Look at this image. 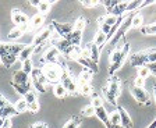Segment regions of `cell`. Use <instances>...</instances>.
Wrapping results in <instances>:
<instances>
[{
	"mask_svg": "<svg viewBox=\"0 0 156 128\" xmlns=\"http://www.w3.org/2000/svg\"><path fill=\"white\" fill-rule=\"evenodd\" d=\"M128 53H130V43H124L121 46L114 47L113 50H110V53H109V61H110L109 74L110 75H114V72L119 71L123 67Z\"/></svg>",
	"mask_w": 156,
	"mask_h": 128,
	"instance_id": "cell-1",
	"label": "cell"
},
{
	"mask_svg": "<svg viewBox=\"0 0 156 128\" xmlns=\"http://www.w3.org/2000/svg\"><path fill=\"white\" fill-rule=\"evenodd\" d=\"M103 95L106 98V100L109 103H112L113 106H117V98L120 96V81L116 75H110L107 79V84L103 86Z\"/></svg>",
	"mask_w": 156,
	"mask_h": 128,
	"instance_id": "cell-2",
	"label": "cell"
},
{
	"mask_svg": "<svg viewBox=\"0 0 156 128\" xmlns=\"http://www.w3.org/2000/svg\"><path fill=\"white\" fill-rule=\"evenodd\" d=\"M149 63H156V49L141 50L130 57V64L133 67H144Z\"/></svg>",
	"mask_w": 156,
	"mask_h": 128,
	"instance_id": "cell-3",
	"label": "cell"
},
{
	"mask_svg": "<svg viewBox=\"0 0 156 128\" xmlns=\"http://www.w3.org/2000/svg\"><path fill=\"white\" fill-rule=\"evenodd\" d=\"M134 14H135V13H128V14H126V16H124V20H123V22H121V25L119 26V29L116 31V33H114L113 38L109 40V46H112V50L116 47L117 43L123 39V36L128 32V29H131V28H133Z\"/></svg>",
	"mask_w": 156,
	"mask_h": 128,
	"instance_id": "cell-4",
	"label": "cell"
},
{
	"mask_svg": "<svg viewBox=\"0 0 156 128\" xmlns=\"http://www.w3.org/2000/svg\"><path fill=\"white\" fill-rule=\"evenodd\" d=\"M60 82H62V85L66 88L68 95H73V96H77L78 93V86L75 84V81L73 79L71 74L68 72L67 67L63 66V71H62V77H60Z\"/></svg>",
	"mask_w": 156,
	"mask_h": 128,
	"instance_id": "cell-5",
	"label": "cell"
},
{
	"mask_svg": "<svg viewBox=\"0 0 156 128\" xmlns=\"http://www.w3.org/2000/svg\"><path fill=\"white\" fill-rule=\"evenodd\" d=\"M50 43H52V47H56L60 53L66 54L67 57L71 56V53L74 52V49L77 46H73L71 43L68 42L64 38H60V36H55V38H50Z\"/></svg>",
	"mask_w": 156,
	"mask_h": 128,
	"instance_id": "cell-6",
	"label": "cell"
},
{
	"mask_svg": "<svg viewBox=\"0 0 156 128\" xmlns=\"http://www.w3.org/2000/svg\"><path fill=\"white\" fill-rule=\"evenodd\" d=\"M42 71H43V74H45V77L48 78V81L52 82L53 85H55V84H57V82L60 81L63 66H60L58 63L57 64H46L42 68Z\"/></svg>",
	"mask_w": 156,
	"mask_h": 128,
	"instance_id": "cell-7",
	"label": "cell"
},
{
	"mask_svg": "<svg viewBox=\"0 0 156 128\" xmlns=\"http://www.w3.org/2000/svg\"><path fill=\"white\" fill-rule=\"evenodd\" d=\"M117 21H119V17H114V16H112V14H106V16H103V17H99V18H98L99 31H102L103 33H106V35L109 36L112 29H113V26L117 24Z\"/></svg>",
	"mask_w": 156,
	"mask_h": 128,
	"instance_id": "cell-8",
	"label": "cell"
},
{
	"mask_svg": "<svg viewBox=\"0 0 156 128\" xmlns=\"http://www.w3.org/2000/svg\"><path fill=\"white\" fill-rule=\"evenodd\" d=\"M53 26L49 25L48 28H45V29H42L41 32L38 33V35L34 36V40H32V46L35 47V52H38L41 47H42V45H45L46 40L50 39L53 35Z\"/></svg>",
	"mask_w": 156,
	"mask_h": 128,
	"instance_id": "cell-9",
	"label": "cell"
},
{
	"mask_svg": "<svg viewBox=\"0 0 156 128\" xmlns=\"http://www.w3.org/2000/svg\"><path fill=\"white\" fill-rule=\"evenodd\" d=\"M25 46L27 45H21V43H0V57L10 56V54L18 56Z\"/></svg>",
	"mask_w": 156,
	"mask_h": 128,
	"instance_id": "cell-10",
	"label": "cell"
},
{
	"mask_svg": "<svg viewBox=\"0 0 156 128\" xmlns=\"http://www.w3.org/2000/svg\"><path fill=\"white\" fill-rule=\"evenodd\" d=\"M50 25L53 26V29L56 31V33H57L60 38H64V39H67L68 35L74 29V25H71V24H60V22H57V21H52Z\"/></svg>",
	"mask_w": 156,
	"mask_h": 128,
	"instance_id": "cell-11",
	"label": "cell"
},
{
	"mask_svg": "<svg viewBox=\"0 0 156 128\" xmlns=\"http://www.w3.org/2000/svg\"><path fill=\"white\" fill-rule=\"evenodd\" d=\"M131 95L134 96L136 102L140 105H149L151 99H149V95L146 92L144 88H138V86H131Z\"/></svg>",
	"mask_w": 156,
	"mask_h": 128,
	"instance_id": "cell-12",
	"label": "cell"
},
{
	"mask_svg": "<svg viewBox=\"0 0 156 128\" xmlns=\"http://www.w3.org/2000/svg\"><path fill=\"white\" fill-rule=\"evenodd\" d=\"M11 20H13V22L17 26H23V25H28L29 24L28 16L25 13H23L21 10H18V9H14L11 11Z\"/></svg>",
	"mask_w": 156,
	"mask_h": 128,
	"instance_id": "cell-13",
	"label": "cell"
},
{
	"mask_svg": "<svg viewBox=\"0 0 156 128\" xmlns=\"http://www.w3.org/2000/svg\"><path fill=\"white\" fill-rule=\"evenodd\" d=\"M58 57H60V52H58L56 47H50V49L43 54L42 63H45V64H57Z\"/></svg>",
	"mask_w": 156,
	"mask_h": 128,
	"instance_id": "cell-14",
	"label": "cell"
},
{
	"mask_svg": "<svg viewBox=\"0 0 156 128\" xmlns=\"http://www.w3.org/2000/svg\"><path fill=\"white\" fill-rule=\"evenodd\" d=\"M29 79H31V77L27 72H24L23 70H18V71H16L13 74V78H11L10 82L11 84H18V85H25V84H31Z\"/></svg>",
	"mask_w": 156,
	"mask_h": 128,
	"instance_id": "cell-15",
	"label": "cell"
},
{
	"mask_svg": "<svg viewBox=\"0 0 156 128\" xmlns=\"http://www.w3.org/2000/svg\"><path fill=\"white\" fill-rule=\"evenodd\" d=\"M85 50L88 52V54H89V57H91L92 61L98 64V61H99V57H101V49H99V47H98L94 42H89V43H87Z\"/></svg>",
	"mask_w": 156,
	"mask_h": 128,
	"instance_id": "cell-16",
	"label": "cell"
},
{
	"mask_svg": "<svg viewBox=\"0 0 156 128\" xmlns=\"http://www.w3.org/2000/svg\"><path fill=\"white\" fill-rule=\"evenodd\" d=\"M117 112L120 113V118H121V125L124 128H133V120H131L130 114L127 113V110L121 106H117Z\"/></svg>",
	"mask_w": 156,
	"mask_h": 128,
	"instance_id": "cell-17",
	"label": "cell"
},
{
	"mask_svg": "<svg viewBox=\"0 0 156 128\" xmlns=\"http://www.w3.org/2000/svg\"><path fill=\"white\" fill-rule=\"evenodd\" d=\"M43 22H45V16H42V14L36 13L35 16L31 18V21H29V24H28V31L38 29L39 26H42Z\"/></svg>",
	"mask_w": 156,
	"mask_h": 128,
	"instance_id": "cell-18",
	"label": "cell"
},
{
	"mask_svg": "<svg viewBox=\"0 0 156 128\" xmlns=\"http://www.w3.org/2000/svg\"><path fill=\"white\" fill-rule=\"evenodd\" d=\"M28 31V25H23V26H16L14 29L10 31L9 33V39L10 40H16L18 39V38H21V36L24 35V33Z\"/></svg>",
	"mask_w": 156,
	"mask_h": 128,
	"instance_id": "cell-19",
	"label": "cell"
},
{
	"mask_svg": "<svg viewBox=\"0 0 156 128\" xmlns=\"http://www.w3.org/2000/svg\"><path fill=\"white\" fill-rule=\"evenodd\" d=\"M35 52V47L32 46V45H27L25 47H24V50L18 54V60L21 63H24L25 60H29L31 59V56H32V53Z\"/></svg>",
	"mask_w": 156,
	"mask_h": 128,
	"instance_id": "cell-20",
	"label": "cell"
},
{
	"mask_svg": "<svg viewBox=\"0 0 156 128\" xmlns=\"http://www.w3.org/2000/svg\"><path fill=\"white\" fill-rule=\"evenodd\" d=\"M81 39H82V32L81 31H77V29H73V32L68 35L67 40L71 43L73 46H78L81 43Z\"/></svg>",
	"mask_w": 156,
	"mask_h": 128,
	"instance_id": "cell-21",
	"label": "cell"
},
{
	"mask_svg": "<svg viewBox=\"0 0 156 128\" xmlns=\"http://www.w3.org/2000/svg\"><path fill=\"white\" fill-rule=\"evenodd\" d=\"M107 42H109V40H107V35H106V33H103L102 31H98V33L95 35V39H94L95 45H96L99 49H102V47H103Z\"/></svg>",
	"mask_w": 156,
	"mask_h": 128,
	"instance_id": "cell-22",
	"label": "cell"
},
{
	"mask_svg": "<svg viewBox=\"0 0 156 128\" xmlns=\"http://www.w3.org/2000/svg\"><path fill=\"white\" fill-rule=\"evenodd\" d=\"M53 93H55V96L56 98H58V99H63V98H66V96L68 95L67 91H66V88L62 85V82L60 81L53 85Z\"/></svg>",
	"mask_w": 156,
	"mask_h": 128,
	"instance_id": "cell-23",
	"label": "cell"
},
{
	"mask_svg": "<svg viewBox=\"0 0 156 128\" xmlns=\"http://www.w3.org/2000/svg\"><path fill=\"white\" fill-rule=\"evenodd\" d=\"M92 74L89 70H82L81 72H80V85H82V84H91V79H92Z\"/></svg>",
	"mask_w": 156,
	"mask_h": 128,
	"instance_id": "cell-24",
	"label": "cell"
},
{
	"mask_svg": "<svg viewBox=\"0 0 156 128\" xmlns=\"http://www.w3.org/2000/svg\"><path fill=\"white\" fill-rule=\"evenodd\" d=\"M55 3V2H39L38 4V13L42 14V16H46V14L49 13V10H50V6Z\"/></svg>",
	"mask_w": 156,
	"mask_h": 128,
	"instance_id": "cell-25",
	"label": "cell"
},
{
	"mask_svg": "<svg viewBox=\"0 0 156 128\" xmlns=\"http://www.w3.org/2000/svg\"><path fill=\"white\" fill-rule=\"evenodd\" d=\"M10 85L13 86V88L16 89L17 92H18L20 95H23V96H25L27 93L31 91V84H25V85H18V84H11V82H10Z\"/></svg>",
	"mask_w": 156,
	"mask_h": 128,
	"instance_id": "cell-26",
	"label": "cell"
},
{
	"mask_svg": "<svg viewBox=\"0 0 156 128\" xmlns=\"http://www.w3.org/2000/svg\"><path fill=\"white\" fill-rule=\"evenodd\" d=\"M140 31H141V33H142V35H148V36L156 35V22L148 24V25H144Z\"/></svg>",
	"mask_w": 156,
	"mask_h": 128,
	"instance_id": "cell-27",
	"label": "cell"
},
{
	"mask_svg": "<svg viewBox=\"0 0 156 128\" xmlns=\"http://www.w3.org/2000/svg\"><path fill=\"white\" fill-rule=\"evenodd\" d=\"M0 60H2V64H3L6 68H10V67L13 66L14 63L18 60V56H13V54H10V56H3L0 57Z\"/></svg>",
	"mask_w": 156,
	"mask_h": 128,
	"instance_id": "cell-28",
	"label": "cell"
},
{
	"mask_svg": "<svg viewBox=\"0 0 156 128\" xmlns=\"http://www.w3.org/2000/svg\"><path fill=\"white\" fill-rule=\"evenodd\" d=\"M80 124H81V117L73 116L68 121H66V124L63 128H80Z\"/></svg>",
	"mask_w": 156,
	"mask_h": 128,
	"instance_id": "cell-29",
	"label": "cell"
},
{
	"mask_svg": "<svg viewBox=\"0 0 156 128\" xmlns=\"http://www.w3.org/2000/svg\"><path fill=\"white\" fill-rule=\"evenodd\" d=\"M14 107H16V110H17L18 114L28 112V103H27L25 99H20V100H17L16 105H14Z\"/></svg>",
	"mask_w": 156,
	"mask_h": 128,
	"instance_id": "cell-30",
	"label": "cell"
},
{
	"mask_svg": "<svg viewBox=\"0 0 156 128\" xmlns=\"http://www.w3.org/2000/svg\"><path fill=\"white\" fill-rule=\"evenodd\" d=\"M80 93L84 96H91L94 93V88L91 84H82V85H80Z\"/></svg>",
	"mask_w": 156,
	"mask_h": 128,
	"instance_id": "cell-31",
	"label": "cell"
},
{
	"mask_svg": "<svg viewBox=\"0 0 156 128\" xmlns=\"http://www.w3.org/2000/svg\"><path fill=\"white\" fill-rule=\"evenodd\" d=\"M91 98H92L91 105L94 106L95 109H96V107H101V106H103V99L101 98V95H99V93L94 92V93L91 95Z\"/></svg>",
	"mask_w": 156,
	"mask_h": 128,
	"instance_id": "cell-32",
	"label": "cell"
},
{
	"mask_svg": "<svg viewBox=\"0 0 156 128\" xmlns=\"http://www.w3.org/2000/svg\"><path fill=\"white\" fill-rule=\"evenodd\" d=\"M109 120H110V124L113 125H121V118H120V113L117 112H112L109 113Z\"/></svg>",
	"mask_w": 156,
	"mask_h": 128,
	"instance_id": "cell-33",
	"label": "cell"
},
{
	"mask_svg": "<svg viewBox=\"0 0 156 128\" xmlns=\"http://www.w3.org/2000/svg\"><path fill=\"white\" fill-rule=\"evenodd\" d=\"M142 22H144V17H142V14H138V13H135L134 14V18H133V28H142Z\"/></svg>",
	"mask_w": 156,
	"mask_h": 128,
	"instance_id": "cell-34",
	"label": "cell"
},
{
	"mask_svg": "<svg viewBox=\"0 0 156 128\" xmlns=\"http://www.w3.org/2000/svg\"><path fill=\"white\" fill-rule=\"evenodd\" d=\"M87 26V18L85 17H80V18H77V21H75L74 24V29L77 31H84V28Z\"/></svg>",
	"mask_w": 156,
	"mask_h": 128,
	"instance_id": "cell-35",
	"label": "cell"
},
{
	"mask_svg": "<svg viewBox=\"0 0 156 128\" xmlns=\"http://www.w3.org/2000/svg\"><path fill=\"white\" fill-rule=\"evenodd\" d=\"M24 99L27 100V103H28V105L35 103V102H38V93H36L35 91H29V92L24 96Z\"/></svg>",
	"mask_w": 156,
	"mask_h": 128,
	"instance_id": "cell-36",
	"label": "cell"
},
{
	"mask_svg": "<svg viewBox=\"0 0 156 128\" xmlns=\"http://www.w3.org/2000/svg\"><path fill=\"white\" fill-rule=\"evenodd\" d=\"M81 114L84 116V117H92V116H95V107H94L92 105L85 106V107L82 109Z\"/></svg>",
	"mask_w": 156,
	"mask_h": 128,
	"instance_id": "cell-37",
	"label": "cell"
},
{
	"mask_svg": "<svg viewBox=\"0 0 156 128\" xmlns=\"http://www.w3.org/2000/svg\"><path fill=\"white\" fill-rule=\"evenodd\" d=\"M34 70V66H32V60L29 59V60H25V61L23 63V71L27 72L28 75H31V72H32Z\"/></svg>",
	"mask_w": 156,
	"mask_h": 128,
	"instance_id": "cell-38",
	"label": "cell"
},
{
	"mask_svg": "<svg viewBox=\"0 0 156 128\" xmlns=\"http://www.w3.org/2000/svg\"><path fill=\"white\" fill-rule=\"evenodd\" d=\"M148 75H151V72H149V70H148V67H146V66L140 67V68H138V71H136V77H140V78L146 79V77H148Z\"/></svg>",
	"mask_w": 156,
	"mask_h": 128,
	"instance_id": "cell-39",
	"label": "cell"
},
{
	"mask_svg": "<svg viewBox=\"0 0 156 128\" xmlns=\"http://www.w3.org/2000/svg\"><path fill=\"white\" fill-rule=\"evenodd\" d=\"M117 3H119V2H102V4L106 7L107 14H112V11L114 10V7L117 6Z\"/></svg>",
	"mask_w": 156,
	"mask_h": 128,
	"instance_id": "cell-40",
	"label": "cell"
},
{
	"mask_svg": "<svg viewBox=\"0 0 156 128\" xmlns=\"http://www.w3.org/2000/svg\"><path fill=\"white\" fill-rule=\"evenodd\" d=\"M39 109H41V106H39V103H38V102L28 105V112H31L32 114H36V113L39 112Z\"/></svg>",
	"mask_w": 156,
	"mask_h": 128,
	"instance_id": "cell-41",
	"label": "cell"
},
{
	"mask_svg": "<svg viewBox=\"0 0 156 128\" xmlns=\"http://www.w3.org/2000/svg\"><path fill=\"white\" fill-rule=\"evenodd\" d=\"M134 86H138V88H144L145 86V79L144 78H140V77H136L134 79Z\"/></svg>",
	"mask_w": 156,
	"mask_h": 128,
	"instance_id": "cell-42",
	"label": "cell"
},
{
	"mask_svg": "<svg viewBox=\"0 0 156 128\" xmlns=\"http://www.w3.org/2000/svg\"><path fill=\"white\" fill-rule=\"evenodd\" d=\"M146 67H148V70H149L151 75L156 77V63H149V64H146Z\"/></svg>",
	"mask_w": 156,
	"mask_h": 128,
	"instance_id": "cell-43",
	"label": "cell"
},
{
	"mask_svg": "<svg viewBox=\"0 0 156 128\" xmlns=\"http://www.w3.org/2000/svg\"><path fill=\"white\" fill-rule=\"evenodd\" d=\"M29 128H48V124L43 121H36V123H32Z\"/></svg>",
	"mask_w": 156,
	"mask_h": 128,
	"instance_id": "cell-44",
	"label": "cell"
},
{
	"mask_svg": "<svg viewBox=\"0 0 156 128\" xmlns=\"http://www.w3.org/2000/svg\"><path fill=\"white\" fill-rule=\"evenodd\" d=\"M82 6L87 7V9H92V7H96L99 4V2H82Z\"/></svg>",
	"mask_w": 156,
	"mask_h": 128,
	"instance_id": "cell-45",
	"label": "cell"
},
{
	"mask_svg": "<svg viewBox=\"0 0 156 128\" xmlns=\"http://www.w3.org/2000/svg\"><path fill=\"white\" fill-rule=\"evenodd\" d=\"M9 105H10V103L7 102V99L4 98V96L0 95V110H2V109H4L6 106H9Z\"/></svg>",
	"mask_w": 156,
	"mask_h": 128,
	"instance_id": "cell-46",
	"label": "cell"
},
{
	"mask_svg": "<svg viewBox=\"0 0 156 128\" xmlns=\"http://www.w3.org/2000/svg\"><path fill=\"white\" fill-rule=\"evenodd\" d=\"M3 128H11V118H4Z\"/></svg>",
	"mask_w": 156,
	"mask_h": 128,
	"instance_id": "cell-47",
	"label": "cell"
},
{
	"mask_svg": "<svg viewBox=\"0 0 156 128\" xmlns=\"http://www.w3.org/2000/svg\"><path fill=\"white\" fill-rule=\"evenodd\" d=\"M146 128H156V118H155V120H153V121L151 123V124L148 125V127H146Z\"/></svg>",
	"mask_w": 156,
	"mask_h": 128,
	"instance_id": "cell-48",
	"label": "cell"
},
{
	"mask_svg": "<svg viewBox=\"0 0 156 128\" xmlns=\"http://www.w3.org/2000/svg\"><path fill=\"white\" fill-rule=\"evenodd\" d=\"M3 123H4V118L0 117V128H3Z\"/></svg>",
	"mask_w": 156,
	"mask_h": 128,
	"instance_id": "cell-49",
	"label": "cell"
},
{
	"mask_svg": "<svg viewBox=\"0 0 156 128\" xmlns=\"http://www.w3.org/2000/svg\"><path fill=\"white\" fill-rule=\"evenodd\" d=\"M153 95H155V100H156V84L153 85Z\"/></svg>",
	"mask_w": 156,
	"mask_h": 128,
	"instance_id": "cell-50",
	"label": "cell"
},
{
	"mask_svg": "<svg viewBox=\"0 0 156 128\" xmlns=\"http://www.w3.org/2000/svg\"><path fill=\"white\" fill-rule=\"evenodd\" d=\"M0 64H2V60H0Z\"/></svg>",
	"mask_w": 156,
	"mask_h": 128,
	"instance_id": "cell-51",
	"label": "cell"
}]
</instances>
